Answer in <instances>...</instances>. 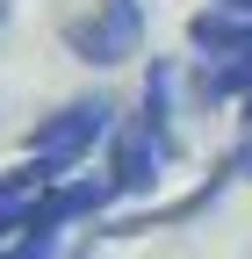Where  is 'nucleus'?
<instances>
[{
	"label": "nucleus",
	"mask_w": 252,
	"mask_h": 259,
	"mask_svg": "<svg viewBox=\"0 0 252 259\" xmlns=\"http://www.w3.org/2000/svg\"><path fill=\"white\" fill-rule=\"evenodd\" d=\"M166 144H159V130H151L144 115H122L115 130H108V180H115V194L122 202H137V194H151L166 180Z\"/></svg>",
	"instance_id": "obj_3"
},
{
	"label": "nucleus",
	"mask_w": 252,
	"mask_h": 259,
	"mask_svg": "<svg viewBox=\"0 0 252 259\" xmlns=\"http://www.w3.org/2000/svg\"><path fill=\"white\" fill-rule=\"evenodd\" d=\"M209 8H231V15H252V0H209Z\"/></svg>",
	"instance_id": "obj_6"
},
{
	"label": "nucleus",
	"mask_w": 252,
	"mask_h": 259,
	"mask_svg": "<svg viewBox=\"0 0 252 259\" xmlns=\"http://www.w3.org/2000/svg\"><path fill=\"white\" fill-rule=\"evenodd\" d=\"M187 44L202 58H252V15H231V8H202L187 22Z\"/></svg>",
	"instance_id": "obj_4"
},
{
	"label": "nucleus",
	"mask_w": 252,
	"mask_h": 259,
	"mask_svg": "<svg viewBox=\"0 0 252 259\" xmlns=\"http://www.w3.org/2000/svg\"><path fill=\"white\" fill-rule=\"evenodd\" d=\"M65 51L94 72H115L144 51V0H87L79 15H65Z\"/></svg>",
	"instance_id": "obj_1"
},
{
	"label": "nucleus",
	"mask_w": 252,
	"mask_h": 259,
	"mask_svg": "<svg viewBox=\"0 0 252 259\" xmlns=\"http://www.w3.org/2000/svg\"><path fill=\"white\" fill-rule=\"evenodd\" d=\"M137 115L151 122V130H159V144L166 151H180V137H173V65L159 58V65H151V72H144V94H137Z\"/></svg>",
	"instance_id": "obj_5"
},
{
	"label": "nucleus",
	"mask_w": 252,
	"mask_h": 259,
	"mask_svg": "<svg viewBox=\"0 0 252 259\" xmlns=\"http://www.w3.org/2000/svg\"><path fill=\"white\" fill-rule=\"evenodd\" d=\"M108 130H115V108L101 101V94H79V101H65L51 122H36V130H29V158H36L51 180H65L79 158L108 137Z\"/></svg>",
	"instance_id": "obj_2"
}]
</instances>
